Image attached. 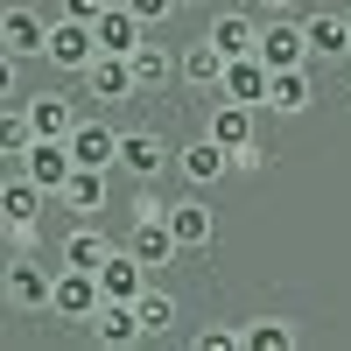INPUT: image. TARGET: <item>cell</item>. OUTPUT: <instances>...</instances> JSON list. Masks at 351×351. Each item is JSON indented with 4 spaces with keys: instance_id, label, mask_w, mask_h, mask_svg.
Returning <instances> with one entry per match:
<instances>
[{
    "instance_id": "6da1fadb",
    "label": "cell",
    "mask_w": 351,
    "mask_h": 351,
    "mask_svg": "<svg viewBox=\"0 0 351 351\" xmlns=\"http://www.w3.org/2000/svg\"><path fill=\"white\" fill-rule=\"evenodd\" d=\"M43 183L28 176L21 162H8V176H0V218H8V246L14 253H28L36 246V218H43Z\"/></svg>"
},
{
    "instance_id": "7a4b0ae2",
    "label": "cell",
    "mask_w": 351,
    "mask_h": 351,
    "mask_svg": "<svg viewBox=\"0 0 351 351\" xmlns=\"http://www.w3.org/2000/svg\"><path fill=\"white\" fill-rule=\"evenodd\" d=\"M43 56H49L56 71H77V77H84V71H92V56H99V28H92V21H77V14H56V21H49V49H43Z\"/></svg>"
},
{
    "instance_id": "3957f363",
    "label": "cell",
    "mask_w": 351,
    "mask_h": 351,
    "mask_svg": "<svg viewBox=\"0 0 351 351\" xmlns=\"http://www.w3.org/2000/svg\"><path fill=\"white\" fill-rule=\"evenodd\" d=\"M64 324H92V316L106 309V281L92 267H56V302H49Z\"/></svg>"
},
{
    "instance_id": "277c9868",
    "label": "cell",
    "mask_w": 351,
    "mask_h": 351,
    "mask_svg": "<svg viewBox=\"0 0 351 351\" xmlns=\"http://www.w3.org/2000/svg\"><path fill=\"white\" fill-rule=\"evenodd\" d=\"M0 295H8V309L36 316V309H49V302H56V274H43L28 253H14V260H8V274H0Z\"/></svg>"
},
{
    "instance_id": "5b68a950",
    "label": "cell",
    "mask_w": 351,
    "mask_h": 351,
    "mask_svg": "<svg viewBox=\"0 0 351 351\" xmlns=\"http://www.w3.org/2000/svg\"><path fill=\"white\" fill-rule=\"evenodd\" d=\"M260 56H267L274 71H295V64H316L309 56V28L295 14H274V21H260Z\"/></svg>"
},
{
    "instance_id": "8992f818",
    "label": "cell",
    "mask_w": 351,
    "mask_h": 351,
    "mask_svg": "<svg viewBox=\"0 0 351 351\" xmlns=\"http://www.w3.org/2000/svg\"><path fill=\"white\" fill-rule=\"evenodd\" d=\"M84 92H92L99 106H127V99L141 92L134 56H112V49H99V56H92V71H84Z\"/></svg>"
},
{
    "instance_id": "52a82bcc",
    "label": "cell",
    "mask_w": 351,
    "mask_h": 351,
    "mask_svg": "<svg viewBox=\"0 0 351 351\" xmlns=\"http://www.w3.org/2000/svg\"><path fill=\"white\" fill-rule=\"evenodd\" d=\"M127 246L148 260V274H162L176 253H183V239H176V225H169V211H141L134 218V232H127Z\"/></svg>"
},
{
    "instance_id": "ba28073f",
    "label": "cell",
    "mask_w": 351,
    "mask_h": 351,
    "mask_svg": "<svg viewBox=\"0 0 351 351\" xmlns=\"http://www.w3.org/2000/svg\"><path fill=\"white\" fill-rule=\"evenodd\" d=\"M218 92H225V99H239V106H260V112H267V92H274V64H267L260 49H253V56H232Z\"/></svg>"
},
{
    "instance_id": "9c48e42d",
    "label": "cell",
    "mask_w": 351,
    "mask_h": 351,
    "mask_svg": "<svg viewBox=\"0 0 351 351\" xmlns=\"http://www.w3.org/2000/svg\"><path fill=\"white\" fill-rule=\"evenodd\" d=\"M0 49L8 56H43L49 49V21L28 8V0H8V14H0Z\"/></svg>"
},
{
    "instance_id": "30bf717a",
    "label": "cell",
    "mask_w": 351,
    "mask_h": 351,
    "mask_svg": "<svg viewBox=\"0 0 351 351\" xmlns=\"http://www.w3.org/2000/svg\"><path fill=\"white\" fill-rule=\"evenodd\" d=\"M176 169H183V183H225L232 176V148L225 141H211V134H197V141H183V148H176Z\"/></svg>"
},
{
    "instance_id": "8fae6325",
    "label": "cell",
    "mask_w": 351,
    "mask_h": 351,
    "mask_svg": "<svg viewBox=\"0 0 351 351\" xmlns=\"http://www.w3.org/2000/svg\"><path fill=\"white\" fill-rule=\"evenodd\" d=\"M56 204H64V211L71 218H99L106 211V204H112V169H71V183L64 190H56Z\"/></svg>"
},
{
    "instance_id": "7c38bea8",
    "label": "cell",
    "mask_w": 351,
    "mask_h": 351,
    "mask_svg": "<svg viewBox=\"0 0 351 351\" xmlns=\"http://www.w3.org/2000/svg\"><path fill=\"white\" fill-rule=\"evenodd\" d=\"M120 169L134 176V183H155V176L169 169V141L155 127H127L120 134Z\"/></svg>"
},
{
    "instance_id": "4fadbf2b",
    "label": "cell",
    "mask_w": 351,
    "mask_h": 351,
    "mask_svg": "<svg viewBox=\"0 0 351 351\" xmlns=\"http://www.w3.org/2000/svg\"><path fill=\"white\" fill-rule=\"evenodd\" d=\"M84 330H92V344H106V351H134L141 337H148V330H141V309H134V302H106Z\"/></svg>"
},
{
    "instance_id": "5bb4252c",
    "label": "cell",
    "mask_w": 351,
    "mask_h": 351,
    "mask_svg": "<svg viewBox=\"0 0 351 351\" xmlns=\"http://www.w3.org/2000/svg\"><path fill=\"white\" fill-rule=\"evenodd\" d=\"M99 281H106V302H134L141 288H148V260H141L134 246H112L106 267H99Z\"/></svg>"
},
{
    "instance_id": "9a60e30c",
    "label": "cell",
    "mask_w": 351,
    "mask_h": 351,
    "mask_svg": "<svg viewBox=\"0 0 351 351\" xmlns=\"http://www.w3.org/2000/svg\"><path fill=\"white\" fill-rule=\"evenodd\" d=\"M253 120H260V106H239V99L218 92V106H211V120H204V134L225 141V148L239 155V148H253Z\"/></svg>"
},
{
    "instance_id": "2e32d148",
    "label": "cell",
    "mask_w": 351,
    "mask_h": 351,
    "mask_svg": "<svg viewBox=\"0 0 351 351\" xmlns=\"http://www.w3.org/2000/svg\"><path fill=\"white\" fill-rule=\"evenodd\" d=\"M21 169H28V176H36V183H43V190L56 197V190L71 183V169H77V155H71V141H49V134H43L36 148L21 155Z\"/></svg>"
},
{
    "instance_id": "e0dca14e",
    "label": "cell",
    "mask_w": 351,
    "mask_h": 351,
    "mask_svg": "<svg viewBox=\"0 0 351 351\" xmlns=\"http://www.w3.org/2000/svg\"><path fill=\"white\" fill-rule=\"evenodd\" d=\"M92 28H99V49H112V56H134L141 43H148V21H141L127 0H112V8H106Z\"/></svg>"
},
{
    "instance_id": "ac0fdd59",
    "label": "cell",
    "mask_w": 351,
    "mask_h": 351,
    "mask_svg": "<svg viewBox=\"0 0 351 351\" xmlns=\"http://www.w3.org/2000/svg\"><path fill=\"white\" fill-rule=\"evenodd\" d=\"M71 155H77L84 169H120V127L77 120V127H71Z\"/></svg>"
},
{
    "instance_id": "d6986e66",
    "label": "cell",
    "mask_w": 351,
    "mask_h": 351,
    "mask_svg": "<svg viewBox=\"0 0 351 351\" xmlns=\"http://www.w3.org/2000/svg\"><path fill=\"white\" fill-rule=\"evenodd\" d=\"M316 64H351V14H302Z\"/></svg>"
},
{
    "instance_id": "ffe728a7",
    "label": "cell",
    "mask_w": 351,
    "mask_h": 351,
    "mask_svg": "<svg viewBox=\"0 0 351 351\" xmlns=\"http://www.w3.org/2000/svg\"><path fill=\"white\" fill-rule=\"evenodd\" d=\"M169 225H176V239H183V253H204V246L218 239V218H211L204 197H176L169 204Z\"/></svg>"
},
{
    "instance_id": "44dd1931",
    "label": "cell",
    "mask_w": 351,
    "mask_h": 351,
    "mask_svg": "<svg viewBox=\"0 0 351 351\" xmlns=\"http://www.w3.org/2000/svg\"><path fill=\"white\" fill-rule=\"evenodd\" d=\"M176 64H183V84H190V92H218L232 56H225L211 36H204V43H190V49H176Z\"/></svg>"
},
{
    "instance_id": "7402d4cb",
    "label": "cell",
    "mask_w": 351,
    "mask_h": 351,
    "mask_svg": "<svg viewBox=\"0 0 351 351\" xmlns=\"http://www.w3.org/2000/svg\"><path fill=\"white\" fill-rule=\"evenodd\" d=\"M28 106V127H36V141L49 134V141H71V127H77V106L64 99V92H36V99H21Z\"/></svg>"
},
{
    "instance_id": "603a6c76",
    "label": "cell",
    "mask_w": 351,
    "mask_h": 351,
    "mask_svg": "<svg viewBox=\"0 0 351 351\" xmlns=\"http://www.w3.org/2000/svg\"><path fill=\"white\" fill-rule=\"evenodd\" d=\"M309 106H316V77H309V64H295V71H274L267 112H281V120H295V112H309Z\"/></svg>"
},
{
    "instance_id": "cb8c5ba5",
    "label": "cell",
    "mask_w": 351,
    "mask_h": 351,
    "mask_svg": "<svg viewBox=\"0 0 351 351\" xmlns=\"http://www.w3.org/2000/svg\"><path fill=\"white\" fill-rule=\"evenodd\" d=\"M225 56H253L260 49V21L253 14H239V8H225V14H211V28H204Z\"/></svg>"
},
{
    "instance_id": "d4e9b609",
    "label": "cell",
    "mask_w": 351,
    "mask_h": 351,
    "mask_svg": "<svg viewBox=\"0 0 351 351\" xmlns=\"http://www.w3.org/2000/svg\"><path fill=\"white\" fill-rule=\"evenodd\" d=\"M134 77H141V92H169V77H183V64H176L162 43H141L134 49Z\"/></svg>"
},
{
    "instance_id": "484cf974",
    "label": "cell",
    "mask_w": 351,
    "mask_h": 351,
    "mask_svg": "<svg viewBox=\"0 0 351 351\" xmlns=\"http://www.w3.org/2000/svg\"><path fill=\"white\" fill-rule=\"evenodd\" d=\"M106 253H112L106 232H99V225H77L71 239H64V267H92V274H99V267H106Z\"/></svg>"
},
{
    "instance_id": "4316f807",
    "label": "cell",
    "mask_w": 351,
    "mask_h": 351,
    "mask_svg": "<svg viewBox=\"0 0 351 351\" xmlns=\"http://www.w3.org/2000/svg\"><path fill=\"white\" fill-rule=\"evenodd\" d=\"M134 309H141V330H148V337H162V330H176V295H169V288H141V295H134Z\"/></svg>"
},
{
    "instance_id": "83f0119b",
    "label": "cell",
    "mask_w": 351,
    "mask_h": 351,
    "mask_svg": "<svg viewBox=\"0 0 351 351\" xmlns=\"http://www.w3.org/2000/svg\"><path fill=\"white\" fill-rule=\"evenodd\" d=\"M239 337H246V351H295V324H281V316H260Z\"/></svg>"
},
{
    "instance_id": "f1b7e54d",
    "label": "cell",
    "mask_w": 351,
    "mask_h": 351,
    "mask_svg": "<svg viewBox=\"0 0 351 351\" xmlns=\"http://www.w3.org/2000/svg\"><path fill=\"white\" fill-rule=\"evenodd\" d=\"M190 344H197V351H246V337H239V330H225V324H204Z\"/></svg>"
},
{
    "instance_id": "f546056e",
    "label": "cell",
    "mask_w": 351,
    "mask_h": 351,
    "mask_svg": "<svg viewBox=\"0 0 351 351\" xmlns=\"http://www.w3.org/2000/svg\"><path fill=\"white\" fill-rule=\"evenodd\" d=\"M127 8H134L141 21H148V28H155V21H169L176 8H183V0H127Z\"/></svg>"
},
{
    "instance_id": "4dcf8cb0",
    "label": "cell",
    "mask_w": 351,
    "mask_h": 351,
    "mask_svg": "<svg viewBox=\"0 0 351 351\" xmlns=\"http://www.w3.org/2000/svg\"><path fill=\"white\" fill-rule=\"evenodd\" d=\"M112 0H56V14H77V21H99Z\"/></svg>"
},
{
    "instance_id": "1f68e13d",
    "label": "cell",
    "mask_w": 351,
    "mask_h": 351,
    "mask_svg": "<svg viewBox=\"0 0 351 351\" xmlns=\"http://www.w3.org/2000/svg\"><path fill=\"white\" fill-rule=\"evenodd\" d=\"M14 92H21V56H0V99L14 106Z\"/></svg>"
},
{
    "instance_id": "d6a6232c",
    "label": "cell",
    "mask_w": 351,
    "mask_h": 351,
    "mask_svg": "<svg viewBox=\"0 0 351 351\" xmlns=\"http://www.w3.org/2000/svg\"><path fill=\"white\" fill-rule=\"evenodd\" d=\"M260 8H267V14H295V0H260Z\"/></svg>"
},
{
    "instance_id": "836d02e7",
    "label": "cell",
    "mask_w": 351,
    "mask_h": 351,
    "mask_svg": "<svg viewBox=\"0 0 351 351\" xmlns=\"http://www.w3.org/2000/svg\"><path fill=\"white\" fill-rule=\"evenodd\" d=\"M183 8H204V0H183Z\"/></svg>"
}]
</instances>
